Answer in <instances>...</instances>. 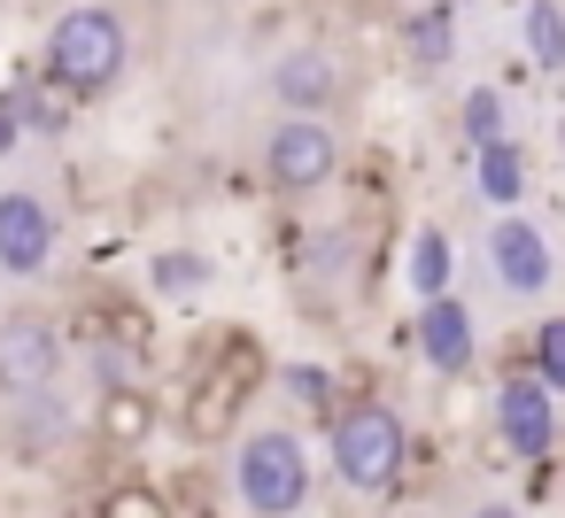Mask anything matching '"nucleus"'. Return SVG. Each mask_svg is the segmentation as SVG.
Segmentation results:
<instances>
[{"label":"nucleus","mask_w":565,"mask_h":518,"mask_svg":"<svg viewBox=\"0 0 565 518\" xmlns=\"http://www.w3.org/2000/svg\"><path fill=\"white\" fill-rule=\"evenodd\" d=\"M63 379V317L55 310H0V402H47Z\"/></svg>","instance_id":"6"},{"label":"nucleus","mask_w":565,"mask_h":518,"mask_svg":"<svg viewBox=\"0 0 565 518\" xmlns=\"http://www.w3.org/2000/svg\"><path fill=\"white\" fill-rule=\"evenodd\" d=\"M132 17L117 0H63L55 24H47V47H40V86H55L63 101H109L125 78H132Z\"/></svg>","instance_id":"1"},{"label":"nucleus","mask_w":565,"mask_h":518,"mask_svg":"<svg viewBox=\"0 0 565 518\" xmlns=\"http://www.w3.org/2000/svg\"><path fill=\"white\" fill-rule=\"evenodd\" d=\"M418 356H426L434 379H465V371L480 364V317H472L457 294L418 302Z\"/></svg>","instance_id":"11"},{"label":"nucleus","mask_w":565,"mask_h":518,"mask_svg":"<svg viewBox=\"0 0 565 518\" xmlns=\"http://www.w3.org/2000/svg\"><path fill=\"white\" fill-rule=\"evenodd\" d=\"M271 379H279V387H287V395H295L302 410H318V418H333V371H326V364H279Z\"/></svg>","instance_id":"21"},{"label":"nucleus","mask_w":565,"mask_h":518,"mask_svg":"<svg viewBox=\"0 0 565 518\" xmlns=\"http://www.w3.org/2000/svg\"><path fill=\"white\" fill-rule=\"evenodd\" d=\"M256 155H264V186H271V194L310 202V194H326V186L341 179L349 140H341V125H333V117H271Z\"/></svg>","instance_id":"5"},{"label":"nucleus","mask_w":565,"mask_h":518,"mask_svg":"<svg viewBox=\"0 0 565 518\" xmlns=\"http://www.w3.org/2000/svg\"><path fill=\"white\" fill-rule=\"evenodd\" d=\"M519 40H526V63L534 71H565V0H526Z\"/></svg>","instance_id":"17"},{"label":"nucleus","mask_w":565,"mask_h":518,"mask_svg":"<svg viewBox=\"0 0 565 518\" xmlns=\"http://www.w3.org/2000/svg\"><path fill=\"white\" fill-rule=\"evenodd\" d=\"M32 140V125H24V86H9L0 94V155H17Z\"/></svg>","instance_id":"22"},{"label":"nucleus","mask_w":565,"mask_h":518,"mask_svg":"<svg viewBox=\"0 0 565 518\" xmlns=\"http://www.w3.org/2000/svg\"><path fill=\"white\" fill-rule=\"evenodd\" d=\"M264 94H271V109H279V117H333V109L349 101V71H341V55H333V47L302 40V47L271 55Z\"/></svg>","instance_id":"8"},{"label":"nucleus","mask_w":565,"mask_h":518,"mask_svg":"<svg viewBox=\"0 0 565 518\" xmlns=\"http://www.w3.org/2000/svg\"><path fill=\"white\" fill-rule=\"evenodd\" d=\"M457 125H465V148H495V140H511L503 86H465V101H457Z\"/></svg>","instance_id":"18"},{"label":"nucleus","mask_w":565,"mask_h":518,"mask_svg":"<svg viewBox=\"0 0 565 518\" xmlns=\"http://www.w3.org/2000/svg\"><path fill=\"white\" fill-rule=\"evenodd\" d=\"M526 371L565 402V317H542V325H534V341H526Z\"/></svg>","instance_id":"19"},{"label":"nucleus","mask_w":565,"mask_h":518,"mask_svg":"<svg viewBox=\"0 0 565 518\" xmlns=\"http://www.w3.org/2000/svg\"><path fill=\"white\" fill-rule=\"evenodd\" d=\"M63 248V217L40 186H0V279H40Z\"/></svg>","instance_id":"10"},{"label":"nucleus","mask_w":565,"mask_h":518,"mask_svg":"<svg viewBox=\"0 0 565 518\" xmlns=\"http://www.w3.org/2000/svg\"><path fill=\"white\" fill-rule=\"evenodd\" d=\"M403 279H411V294H418V302L457 294V240H449V225H418V233H411Z\"/></svg>","instance_id":"14"},{"label":"nucleus","mask_w":565,"mask_h":518,"mask_svg":"<svg viewBox=\"0 0 565 518\" xmlns=\"http://www.w3.org/2000/svg\"><path fill=\"white\" fill-rule=\"evenodd\" d=\"M472 186H480L488 209H519V202H526V148H519V140L472 148Z\"/></svg>","instance_id":"16"},{"label":"nucleus","mask_w":565,"mask_h":518,"mask_svg":"<svg viewBox=\"0 0 565 518\" xmlns=\"http://www.w3.org/2000/svg\"><path fill=\"white\" fill-rule=\"evenodd\" d=\"M488 425H495V449H503L511 464H542V456L557 449V395H550L526 364H511V371L495 379V395H488Z\"/></svg>","instance_id":"7"},{"label":"nucleus","mask_w":565,"mask_h":518,"mask_svg":"<svg viewBox=\"0 0 565 518\" xmlns=\"http://www.w3.org/2000/svg\"><path fill=\"white\" fill-rule=\"evenodd\" d=\"M488 271L511 302H542L557 287V248L526 209H503V217H488Z\"/></svg>","instance_id":"9"},{"label":"nucleus","mask_w":565,"mask_h":518,"mask_svg":"<svg viewBox=\"0 0 565 518\" xmlns=\"http://www.w3.org/2000/svg\"><path fill=\"white\" fill-rule=\"evenodd\" d=\"M465 518H526V510H519V503H503V495H480Z\"/></svg>","instance_id":"23"},{"label":"nucleus","mask_w":565,"mask_h":518,"mask_svg":"<svg viewBox=\"0 0 565 518\" xmlns=\"http://www.w3.org/2000/svg\"><path fill=\"white\" fill-rule=\"evenodd\" d=\"M403 55L418 71H449L457 63V9L449 0H418V9L403 17Z\"/></svg>","instance_id":"15"},{"label":"nucleus","mask_w":565,"mask_h":518,"mask_svg":"<svg viewBox=\"0 0 565 518\" xmlns=\"http://www.w3.org/2000/svg\"><path fill=\"white\" fill-rule=\"evenodd\" d=\"M210 287H217V263H210V248H156V256H148V294H156V302H171V310H194Z\"/></svg>","instance_id":"13"},{"label":"nucleus","mask_w":565,"mask_h":518,"mask_svg":"<svg viewBox=\"0 0 565 518\" xmlns=\"http://www.w3.org/2000/svg\"><path fill=\"white\" fill-rule=\"evenodd\" d=\"M156 425H163V402H156L148 379L102 387V402H94V441H102L109 456H140V449L156 441Z\"/></svg>","instance_id":"12"},{"label":"nucleus","mask_w":565,"mask_h":518,"mask_svg":"<svg viewBox=\"0 0 565 518\" xmlns=\"http://www.w3.org/2000/svg\"><path fill=\"white\" fill-rule=\"evenodd\" d=\"M326 464L349 495H387L411 464V425L387 395H356V402H333L326 418Z\"/></svg>","instance_id":"3"},{"label":"nucleus","mask_w":565,"mask_h":518,"mask_svg":"<svg viewBox=\"0 0 565 518\" xmlns=\"http://www.w3.org/2000/svg\"><path fill=\"white\" fill-rule=\"evenodd\" d=\"M271 371H279V364H271V348H264L248 325H225V333H217V348L202 356V371L186 379L179 433H186L194 449L233 441V433H241V418H248V402L264 395V379H271Z\"/></svg>","instance_id":"2"},{"label":"nucleus","mask_w":565,"mask_h":518,"mask_svg":"<svg viewBox=\"0 0 565 518\" xmlns=\"http://www.w3.org/2000/svg\"><path fill=\"white\" fill-rule=\"evenodd\" d=\"M94 518H171V503H163V487H148V479H117V487H102Z\"/></svg>","instance_id":"20"},{"label":"nucleus","mask_w":565,"mask_h":518,"mask_svg":"<svg viewBox=\"0 0 565 518\" xmlns=\"http://www.w3.org/2000/svg\"><path fill=\"white\" fill-rule=\"evenodd\" d=\"M233 503L248 518H302L310 510V441L295 425L233 433Z\"/></svg>","instance_id":"4"}]
</instances>
